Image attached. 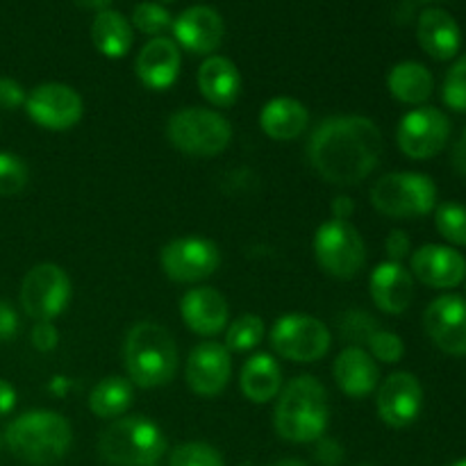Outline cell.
Listing matches in <instances>:
<instances>
[{
    "instance_id": "obj_7",
    "label": "cell",
    "mask_w": 466,
    "mask_h": 466,
    "mask_svg": "<svg viewBox=\"0 0 466 466\" xmlns=\"http://www.w3.org/2000/svg\"><path fill=\"white\" fill-rule=\"evenodd\" d=\"M371 205L387 218H421L435 212L437 185L426 173L396 171L371 187Z\"/></svg>"
},
{
    "instance_id": "obj_18",
    "label": "cell",
    "mask_w": 466,
    "mask_h": 466,
    "mask_svg": "<svg viewBox=\"0 0 466 466\" xmlns=\"http://www.w3.org/2000/svg\"><path fill=\"white\" fill-rule=\"evenodd\" d=\"M171 30L177 48H185L191 55H212L221 46L226 23L217 9L196 5L173 21Z\"/></svg>"
},
{
    "instance_id": "obj_36",
    "label": "cell",
    "mask_w": 466,
    "mask_h": 466,
    "mask_svg": "<svg viewBox=\"0 0 466 466\" xmlns=\"http://www.w3.org/2000/svg\"><path fill=\"white\" fill-rule=\"evenodd\" d=\"M369 355H371L376 362L382 364H396L403 360L405 355V344L396 332L385 330V328H378L367 341Z\"/></svg>"
},
{
    "instance_id": "obj_42",
    "label": "cell",
    "mask_w": 466,
    "mask_h": 466,
    "mask_svg": "<svg viewBox=\"0 0 466 466\" xmlns=\"http://www.w3.org/2000/svg\"><path fill=\"white\" fill-rule=\"evenodd\" d=\"M18 326H21V323H18L16 309H14L7 300H0V344L14 339L18 332Z\"/></svg>"
},
{
    "instance_id": "obj_6",
    "label": "cell",
    "mask_w": 466,
    "mask_h": 466,
    "mask_svg": "<svg viewBox=\"0 0 466 466\" xmlns=\"http://www.w3.org/2000/svg\"><path fill=\"white\" fill-rule=\"evenodd\" d=\"M167 137L180 153L191 157H214L230 146L232 126L217 109L185 107L168 116Z\"/></svg>"
},
{
    "instance_id": "obj_11",
    "label": "cell",
    "mask_w": 466,
    "mask_h": 466,
    "mask_svg": "<svg viewBox=\"0 0 466 466\" xmlns=\"http://www.w3.org/2000/svg\"><path fill=\"white\" fill-rule=\"evenodd\" d=\"M451 139V118L441 109L421 105L405 114L396 127V144L410 159H431Z\"/></svg>"
},
{
    "instance_id": "obj_22",
    "label": "cell",
    "mask_w": 466,
    "mask_h": 466,
    "mask_svg": "<svg viewBox=\"0 0 466 466\" xmlns=\"http://www.w3.org/2000/svg\"><path fill=\"white\" fill-rule=\"evenodd\" d=\"M332 376L337 387L349 399H367L378 390L380 369L376 360L362 346H346L332 364Z\"/></svg>"
},
{
    "instance_id": "obj_28",
    "label": "cell",
    "mask_w": 466,
    "mask_h": 466,
    "mask_svg": "<svg viewBox=\"0 0 466 466\" xmlns=\"http://www.w3.org/2000/svg\"><path fill=\"white\" fill-rule=\"evenodd\" d=\"M91 41L96 50L109 59H121L130 53L135 32L130 21L114 9H103L91 23Z\"/></svg>"
},
{
    "instance_id": "obj_32",
    "label": "cell",
    "mask_w": 466,
    "mask_h": 466,
    "mask_svg": "<svg viewBox=\"0 0 466 466\" xmlns=\"http://www.w3.org/2000/svg\"><path fill=\"white\" fill-rule=\"evenodd\" d=\"M168 466H226V460L205 441H185L171 451Z\"/></svg>"
},
{
    "instance_id": "obj_4",
    "label": "cell",
    "mask_w": 466,
    "mask_h": 466,
    "mask_svg": "<svg viewBox=\"0 0 466 466\" xmlns=\"http://www.w3.org/2000/svg\"><path fill=\"white\" fill-rule=\"evenodd\" d=\"M5 444L27 464H53L68 453L73 428L59 412L32 410L14 419L5 431Z\"/></svg>"
},
{
    "instance_id": "obj_39",
    "label": "cell",
    "mask_w": 466,
    "mask_h": 466,
    "mask_svg": "<svg viewBox=\"0 0 466 466\" xmlns=\"http://www.w3.org/2000/svg\"><path fill=\"white\" fill-rule=\"evenodd\" d=\"M314 460L321 466H339L344 462V446L332 437L323 435L321 440L314 441Z\"/></svg>"
},
{
    "instance_id": "obj_47",
    "label": "cell",
    "mask_w": 466,
    "mask_h": 466,
    "mask_svg": "<svg viewBox=\"0 0 466 466\" xmlns=\"http://www.w3.org/2000/svg\"><path fill=\"white\" fill-rule=\"evenodd\" d=\"M273 466H308V464L300 462V460H282V462H278Z\"/></svg>"
},
{
    "instance_id": "obj_17",
    "label": "cell",
    "mask_w": 466,
    "mask_h": 466,
    "mask_svg": "<svg viewBox=\"0 0 466 466\" xmlns=\"http://www.w3.org/2000/svg\"><path fill=\"white\" fill-rule=\"evenodd\" d=\"M410 273L432 289H455L466 280V258L453 246L426 244L412 253Z\"/></svg>"
},
{
    "instance_id": "obj_15",
    "label": "cell",
    "mask_w": 466,
    "mask_h": 466,
    "mask_svg": "<svg viewBox=\"0 0 466 466\" xmlns=\"http://www.w3.org/2000/svg\"><path fill=\"white\" fill-rule=\"evenodd\" d=\"M423 328L432 344L449 355H466V299L444 294L423 312Z\"/></svg>"
},
{
    "instance_id": "obj_21",
    "label": "cell",
    "mask_w": 466,
    "mask_h": 466,
    "mask_svg": "<svg viewBox=\"0 0 466 466\" xmlns=\"http://www.w3.org/2000/svg\"><path fill=\"white\" fill-rule=\"evenodd\" d=\"M369 291L380 312L403 314L414 300V278L403 264L387 259L371 271Z\"/></svg>"
},
{
    "instance_id": "obj_10",
    "label": "cell",
    "mask_w": 466,
    "mask_h": 466,
    "mask_svg": "<svg viewBox=\"0 0 466 466\" xmlns=\"http://www.w3.org/2000/svg\"><path fill=\"white\" fill-rule=\"evenodd\" d=\"M21 308L35 321H53L71 303V278L62 267L41 262L21 282Z\"/></svg>"
},
{
    "instance_id": "obj_41",
    "label": "cell",
    "mask_w": 466,
    "mask_h": 466,
    "mask_svg": "<svg viewBox=\"0 0 466 466\" xmlns=\"http://www.w3.org/2000/svg\"><path fill=\"white\" fill-rule=\"evenodd\" d=\"M385 250H387V255H390L391 262L403 264V259L412 253V241H410L408 232L391 230L390 237H387V241H385Z\"/></svg>"
},
{
    "instance_id": "obj_12",
    "label": "cell",
    "mask_w": 466,
    "mask_h": 466,
    "mask_svg": "<svg viewBox=\"0 0 466 466\" xmlns=\"http://www.w3.org/2000/svg\"><path fill=\"white\" fill-rule=\"evenodd\" d=\"M159 264L173 282L191 285L212 278L221 267V250L205 237H177L159 253Z\"/></svg>"
},
{
    "instance_id": "obj_20",
    "label": "cell",
    "mask_w": 466,
    "mask_h": 466,
    "mask_svg": "<svg viewBox=\"0 0 466 466\" xmlns=\"http://www.w3.org/2000/svg\"><path fill=\"white\" fill-rule=\"evenodd\" d=\"M180 314L185 326L200 337H214L230 323V308L221 291L214 287H196L180 300Z\"/></svg>"
},
{
    "instance_id": "obj_27",
    "label": "cell",
    "mask_w": 466,
    "mask_h": 466,
    "mask_svg": "<svg viewBox=\"0 0 466 466\" xmlns=\"http://www.w3.org/2000/svg\"><path fill=\"white\" fill-rule=\"evenodd\" d=\"M387 89H390L391 98H396L399 103L421 107L435 91V77L423 64L400 62L391 66L390 76H387Z\"/></svg>"
},
{
    "instance_id": "obj_46",
    "label": "cell",
    "mask_w": 466,
    "mask_h": 466,
    "mask_svg": "<svg viewBox=\"0 0 466 466\" xmlns=\"http://www.w3.org/2000/svg\"><path fill=\"white\" fill-rule=\"evenodd\" d=\"M71 3H76L82 9H98V12H103V9L109 7L112 0H71Z\"/></svg>"
},
{
    "instance_id": "obj_29",
    "label": "cell",
    "mask_w": 466,
    "mask_h": 466,
    "mask_svg": "<svg viewBox=\"0 0 466 466\" xmlns=\"http://www.w3.org/2000/svg\"><path fill=\"white\" fill-rule=\"evenodd\" d=\"M135 400V387L123 376H107L91 390L89 410L94 417L114 421L130 410Z\"/></svg>"
},
{
    "instance_id": "obj_30",
    "label": "cell",
    "mask_w": 466,
    "mask_h": 466,
    "mask_svg": "<svg viewBox=\"0 0 466 466\" xmlns=\"http://www.w3.org/2000/svg\"><path fill=\"white\" fill-rule=\"evenodd\" d=\"M267 337V323L258 314H244V317L235 319L228 323L226 328V349L230 353H248V350L258 349Z\"/></svg>"
},
{
    "instance_id": "obj_49",
    "label": "cell",
    "mask_w": 466,
    "mask_h": 466,
    "mask_svg": "<svg viewBox=\"0 0 466 466\" xmlns=\"http://www.w3.org/2000/svg\"><path fill=\"white\" fill-rule=\"evenodd\" d=\"M157 3L159 5H162V3H173V0H157Z\"/></svg>"
},
{
    "instance_id": "obj_24",
    "label": "cell",
    "mask_w": 466,
    "mask_h": 466,
    "mask_svg": "<svg viewBox=\"0 0 466 466\" xmlns=\"http://www.w3.org/2000/svg\"><path fill=\"white\" fill-rule=\"evenodd\" d=\"M198 89L203 98L214 107L228 109L239 100L241 96V73L235 62L223 55H209L198 68Z\"/></svg>"
},
{
    "instance_id": "obj_35",
    "label": "cell",
    "mask_w": 466,
    "mask_h": 466,
    "mask_svg": "<svg viewBox=\"0 0 466 466\" xmlns=\"http://www.w3.org/2000/svg\"><path fill=\"white\" fill-rule=\"evenodd\" d=\"M441 98H444L446 107L466 114V55H462L446 73Z\"/></svg>"
},
{
    "instance_id": "obj_45",
    "label": "cell",
    "mask_w": 466,
    "mask_h": 466,
    "mask_svg": "<svg viewBox=\"0 0 466 466\" xmlns=\"http://www.w3.org/2000/svg\"><path fill=\"white\" fill-rule=\"evenodd\" d=\"M16 408V390L0 378V419L7 417Z\"/></svg>"
},
{
    "instance_id": "obj_9",
    "label": "cell",
    "mask_w": 466,
    "mask_h": 466,
    "mask_svg": "<svg viewBox=\"0 0 466 466\" xmlns=\"http://www.w3.org/2000/svg\"><path fill=\"white\" fill-rule=\"evenodd\" d=\"M271 349L280 358L296 364H314L326 358L332 346V335L323 321L309 314H285L273 323Z\"/></svg>"
},
{
    "instance_id": "obj_50",
    "label": "cell",
    "mask_w": 466,
    "mask_h": 466,
    "mask_svg": "<svg viewBox=\"0 0 466 466\" xmlns=\"http://www.w3.org/2000/svg\"><path fill=\"white\" fill-rule=\"evenodd\" d=\"M239 466H255V464H239Z\"/></svg>"
},
{
    "instance_id": "obj_34",
    "label": "cell",
    "mask_w": 466,
    "mask_h": 466,
    "mask_svg": "<svg viewBox=\"0 0 466 466\" xmlns=\"http://www.w3.org/2000/svg\"><path fill=\"white\" fill-rule=\"evenodd\" d=\"M30 180L27 164L18 155L0 153V196L21 194Z\"/></svg>"
},
{
    "instance_id": "obj_38",
    "label": "cell",
    "mask_w": 466,
    "mask_h": 466,
    "mask_svg": "<svg viewBox=\"0 0 466 466\" xmlns=\"http://www.w3.org/2000/svg\"><path fill=\"white\" fill-rule=\"evenodd\" d=\"M27 94L21 86V82H16L14 77L0 76V109H7L14 112L18 107H25Z\"/></svg>"
},
{
    "instance_id": "obj_43",
    "label": "cell",
    "mask_w": 466,
    "mask_h": 466,
    "mask_svg": "<svg viewBox=\"0 0 466 466\" xmlns=\"http://www.w3.org/2000/svg\"><path fill=\"white\" fill-rule=\"evenodd\" d=\"M451 167L460 176H466V127L462 135H460V139L453 144V148H451Z\"/></svg>"
},
{
    "instance_id": "obj_51",
    "label": "cell",
    "mask_w": 466,
    "mask_h": 466,
    "mask_svg": "<svg viewBox=\"0 0 466 466\" xmlns=\"http://www.w3.org/2000/svg\"><path fill=\"white\" fill-rule=\"evenodd\" d=\"M0 446H3V440H0Z\"/></svg>"
},
{
    "instance_id": "obj_33",
    "label": "cell",
    "mask_w": 466,
    "mask_h": 466,
    "mask_svg": "<svg viewBox=\"0 0 466 466\" xmlns=\"http://www.w3.org/2000/svg\"><path fill=\"white\" fill-rule=\"evenodd\" d=\"M132 25L150 36H162L173 25L168 9L159 3H139L132 12Z\"/></svg>"
},
{
    "instance_id": "obj_52",
    "label": "cell",
    "mask_w": 466,
    "mask_h": 466,
    "mask_svg": "<svg viewBox=\"0 0 466 466\" xmlns=\"http://www.w3.org/2000/svg\"><path fill=\"white\" fill-rule=\"evenodd\" d=\"M362 466H371V464H362Z\"/></svg>"
},
{
    "instance_id": "obj_44",
    "label": "cell",
    "mask_w": 466,
    "mask_h": 466,
    "mask_svg": "<svg viewBox=\"0 0 466 466\" xmlns=\"http://www.w3.org/2000/svg\"><path fill=\"white\" fill-rule=\"evenodd\" d=\"M332 218H339V221H349L355 212V203L350 196H337L330 205Z\"/></svg>"
},
{
    "instance_id": "obj_53",
    "label": "cell",
    "mask_w": 466,
    "mask_h": 466,
    "mask_svg": "<svg viewBox=\"0 0 466 466\" xmlns=\"http://www.w3.org/2000/svg\"><path fill=\"white\" fill-rule=\"evenodd\" d=\"M153 466H159V464H153Z\"/></svg>"
},
{
    "instance_id": "obj_40",
    "label": "cell",
    "mask_w": 466,
    "mask_h": 466,
    "mask_svg": "<svg viewBox=\"0 0 466 466\" xmlns=\"http://www.w3.org/2000/svg\"><path fill=\"white\" fill-rule=\"evenodd\" d=\"M30 339L36 350H41V353H50V350L57 349L59 332L57 328L53 326V321H36L30 332Z\"/></svg>"
},
{
    "instance_id": "obj_19",
    "label": "cell",
    "mask_w": 466,
    "mask_h": 466,
    "mask_svg": "<svg viewBox=\"0 0 466 466\" xmlns=\"http://www.w3.org/2000/svg\"><path fill=\"white\" fill-rule=\"evenodd\" d=\"M180 48L168 36H153L135 59V73L150 91H167L180 76Z\"/></svg>"
},
{
    "instance_id": "obj_13",
    "label": "cell",
    "mask_w": 466,
    "mask_h": 466,
    "mask_svg": "<svg viewBox=\"0 0 466 466\" xmlns=\"http://www.w3.org/2000/svg\"><path fill=\"white\" fill-rule=\"evenodd\" d=\"M25 112L44 130L64 132L80 123L85 103L73 86L62 82H44L27 94Z\"/></svg>"
},
{
    "instance_id": "obj_1",
    "label": "cell",
    "mask_w": 466,
    "mask_h": 466,
    "mask_svg": "<svg viewBox=\"0 0 466 466\" xmlns=\"http://www.w3.org/2000/svg\"><path fill=\"white\" fill-rule=\"evenodd\" d=\"M382 157V132L369 116H328L314 127L308 159L330 185L353 187L367 180Z\"/></svg>"
},
{
    "instance_id": "obj_3",
    "label": "cell",
    "mask_w": 466,
    "mask_h": 466,
    "mask_svg": "<svg viewBox=\"0 0 466 466\" xmlns=\"http://www.w3.org/2000/svg\"><path fill=\"white\" fill-rule=\"evenodd\" d=\"M123 364L127 380L141 390L168 385L177 371V346L171 332L155 321L135 323L123 341Z\"/></svg>"
},
{
    "instance_id": "obj_23",
    "label": "cell",
    "mask_w": 466,
    "mask_h": 466,
    "mask_svg": "<svg viewBox=\"0 0 466 466\" xmlns=\"http://www.w3.org/2000/svg\"><path fill=\"white\" fill-rule=\"evenodd\" d=\"M417 39L423 53L431 55L437 62H449L462 46V32H460L458 21L446 9L431 7L419 16Z\"/></svg>"
},
{
    "instance_id": "obj_31",
    "label": "cell",
    "mask_w": 466,
    "mask_h": 466,
    "mask_svg": "<svg viewBox=\"0 0 466 466\" xmlns=\"http://www.w3.org/2000/svg\"><path fill=\"white\" fill-rule=\"evenodd\" d=\"M435 228L449 244L466 246V208L460 203H441L435 208Z\"/></svg>"
},
{
    "instance_id": "obj_16",
    "label": "cell",
    "mask_w": 466,
    "mask_h": 466,
    "mask_svg": "<svg viewBox=\"0 0 466 466\" xmlns=\"http://www.w3.org/2000/svg\"><path fill=\"white\" fill-rule=\"evenodd\" d=\"M230 350L217 341H203L189 353L185 367V380L194 394L203 399L218 396L230 382Z\"/></svg>"
},
{
    "instance_id": "obj_37",
    "label": "cell",
    "mask_w": 466,
    "mask_h": 466,
    "mask_svg": "<svg viewBox=\"0 0 466 466\" xmlns=\"http://www.w3.org/2000/svg\"><path fill=\"white\" fill-rule=\"evenodd\" d=\"M378 328H380V323H378L369 312H362V309H350V312H346L339 321V332L344 335V339L349 341L350 346L367 344L369 337H371Z\"/></svg>"
},
{
    "instance_id": "obj_5",
    "label": "cell",
    "mask_w": 466,
    "mask_h": 466,
    "mask_svg": "<svg viewBox=\"0 0 466 466\" xmlns=\"http://www.w3.org/2000/svg\"><path fill=\"white\" fill-rule=\"evenodd\" d=\"M167 435L146 417L114 419L98 440L100 458L112 466H153L167 453Z\"/></svg>"
},
{
    "instance_id": "obj_14",
    "label": "cell",
    "mask_w": 466,
    "mask_h": 466,
    "mask_svg": "<svg viewBox=\"0 0 466 466\" xmlns=\"http://www.w3.org/2000/svg\"><path fill=\"white\" fill-rule=\"evenodd\" d=\"M378 417L390 428H408L423 410V387L410 371H396L378 387Z\"/></svg>"
},
{
    "instance_id": "obj_2",
    "label": "cell",
    "mask_w": 466,
    "mask_h": 466,
    "mask_svg": "<svg viewBox=\"0 0 466 466\" xmlns=\"http://www.w3.org/2000/svg\"><path fill=\"white\" fill-rule=\"evenodd\" d=\"M330 421L328 391L314 376H299L278 394L273 426L280 440L291 444H314Z\"/></svg>"
},
{
    "instance_id": "obj_48",
    "label": "cell",
    "mask_w": 466,
    "mask_h": 466,
    "mask_svg": "<svg viewBox=\"0 0 466 466\" xmlns=\"http://www.w3.org/2000/svg\"><path fill=\"white\" fill-rule=\"evenodd\" d=\"M449 466H466V458L464 460H455V462H451Z\"/></svg>"
},
{
    "instance_id": "obj_25",
    "label": "cell",
    "mask_w": 466,
    "mask_h": 466,
    "mask_svg": "<svg viewBox=\"0 0 466 466\" xmlns=\"http://www.w3.org/2000/svg\"><path fill=\"white\" fill-rule=\"evenodd\" d=\"M309 112L299 98L278 96L264 103L259 112V127L273 141H294L308 130Z\"/></svg>"
},
{
    "instance_id": "obj_8",
    "label": "cell",
    "mask_w": 466,
    "mask_h": 466,
    "mask_svg": "<svg viewBox=\"0 0 466 466\" xmlns=\"http://www.w3.org/2000/svg\"><path fill=\"white\" fill-rule=\"evenodd\" d=\"M314 258L323 273L350 280L367 264V244L350 221L328 218L314 232Z\"/></svg>"
},
{
    "instance_id": "obj_26",
    "label": "cell",
    "mask_w": 466,
    "mask_h": 466,
    "mask_svg": "<svg viewBox=\"0 0 466 466\" xmlns=\"http://www.w3.org/2000/svg\"><path fill=\"white\" fill-rule=\"evenodd\" d=\"M239 387L250 403H271L282 391V369L278 360L268 353H255L246 360L239 373Z\"/></svg>"
}]
</instances>
